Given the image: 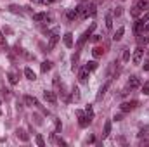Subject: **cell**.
I'll list each match as a JSON object with an SVG mask.
<instances>
[{
  "label": "cell",
  "mask_w": 149,
  "mask_h": 147,
  "mask_svg": "<svg viewBox=\"0 0 149 147\" xmlns=\"http://www.w3.org/2000/svg\"><path fill=\"white\" fill-rule=\"evenodd\" d=\"M76 116H78V125L81 128H85V127H89V125L92 123L89 118H87V114H85L83 111H80V109H76Z\"/></svg>",
  "instance_id": "cell-1"
},
{
  "label": "cell",
  "mask_w": 149,
  "mask_h": 147,
  "mask_svg": "<svg viewBox=\"0 0 149 147\" xmlns=\"http://www.w3.org/2000/svg\"><path fill=\"white\" fill-rule=\"evenodd\" d=\"M94 30H95V23H92V24H90V28H89L87 31H85V33L80 36V40H78V47H81V45L85 44V42H87V40L92 36V31H94Z\"/></svg>",
  "instance_id": "cell-2"
},
{
  "label": "cell",
  "mask_w": 149,
  "mask_h": 147,
  "mask_svg": "<svg viewBox=\"0 0 149 147\" xmlns=\"http://www.w3.org/2000/svg\"><path fill=\"white\" fill-rule=\"evenodd\" d=\"M142 55H144V49H142V47H137V49H135V52H134L132 62H134V64H140V61H142Z\"/></svg>",
  "instance_id": "cell-3"
},
{
  "label": "cell",
  "mask_w": 149,
  "mask_h": 147,
  "mask_svg": "<svg viewBox=\"0 0 149 147\" xmlns=\"http://www.w3.org/2000/svg\"><path fill=\"white\" fill-rule=\"evenodd\" d=\"M59 30L56 28L54 31H52V35H50V40H49V50H52L54 47H56V44H57V42H59Z\"/></svg>",
  "instance_id": "cell-4"
},
{
  "label": "cell",
  "mask_w": 149,
  "mask_h": 147,
  "mask_svg": "<svg viewBox=\"0 0 149 147\" xmlns=\"http://www.w3.org/2000/svg\"><path fill=\"white\" fill-rule=\"evenodd\" d=\"M44 99H45L47 102H50V104H56V102H57V97H56V94H54L52 90H45V92H44Z\"/></svg>",
  "instance_id": "cell-5"
},
{
  "label": "cell",
  "mask_w": 149,
  "mask_h": 147,
  "mask_svg": "<svg viewBox=\"0 0 149 147\" xmlns=\"http://www.w3.org/2000/svg\"><path fill=\"white\" fill-rule=\"evenodd\" d=\"M137 107V102L135 100H132V102H123L121 104V111L123 113H128V111H132V109H135Z\"/></svg>",
  "instance_id": "cell-6"
},
{
  "label": "cell",
  "mask_w": 149,
  "mask_h": 147,
  "mask_svg": "<svg viewBox=\"0 0 149 147\" xmlns=\"http://www.w3.org/2000/svg\"><path fill=\"white\" fill-rule=\"evenodd\" d=\"M33 21L40 23V21H50V17L47 16V12H38V14H33Z\"/></svg>",
  "instance_id": "cell-7"
},
{
  "label": "cell",
  "mask_w": 149,
  "mask_h": 147,
  "mask_svg": "<svg viewBox=\"0 0 149 147\" xmlns=\"http://www.w3.org/2000/svg\"><path fill=\"white\" fill-rule=\"evenodd\" d=\"M128 87H130V88H139V87H140V80H139L137 76H130V78H128Z\"/></svg>",
  "instance_id": "cell-8"
},
{
  "label": "cell",
  "mask_w": 149,
  "mask_h": 147,
  "mask_svg": "<svg viewBox=\"0 0 149 147\" xmlns=\"http://www.w3.org/2000/svg\"><path fill=\"white\" fill-rule=\"evenodd\" d=\"M144 28H146V23H144L142 19H139L137 23H135V30H134V31H135V35H140V33L144 31Z\"/></svg>",
  "instance_id": "cell-9"
},
{
  "label": "cell",
  "mask_w": 149,
  "mask_h": 147,
  "mask_svg": "<svg viewBox=\"0 0 149 147\" xmlns=\"http://www.w3.org/2000/svg\"><path fill=\"white\" fill-rule=\"evenodd\" d=\"M87 78H89V69H87V68L80 69V73H78V80H80L81 83H85V81H87Z\"/></svg>",
  "instance_id": "cell-10"
},
{
  "label": "cell",
  "mask_w": 149,
  "mask_h": 147,
  "mask_svg": "<svg viewBox=\"0 0 149 147\" xmlns=\"http://www.w3.org/2000/svg\"><path fill=\"white\" fill-rule=\"evenodd\" d=\"M108 88H109V81H108V83H104V85L99 88V92H97V100H101V99L106 95V90H108Z\"/></svg>",
  "instance_id": "cell-11"
},
{
  "label": "cell",
  "mask_w": 149,
  "mask_h": 147,
  "mask_svg": "<svg viewBox=\"0 0 149 147\" xmlns=\"http://www.w3.org/2000/svg\"><path fill=\"white\" fill-rule=\"evenodd\" d=\"M25 102H26V106H30V107L38 106V100H36L35 97H31V95H26V97H25Z\"/></svg>",
  "instance_id": "cell-12"
},
{
  "label": "cell",
  "mask_w": 149,
  "mask_h": 147,
  "mask_svg": "<svg viewBox=\"0 0 149 147\" xmlns=\"http://www.w3.org/2000/svg\"><path fill=\"white\" fill-rule=\"evenodd\" d=\"M25 76H26L28 80H31V81L36 80V74H35V71H33L31 68H26V69H25Z\"/></svg>",
  "instance_id": "cell-13"
},
{
  "label": "cell",
  "mask_w": 149,
  "mask_h": 147,
  "mask_svg": "<svg viewBox=\"0 0 149 147\" xmlns=\"http://www.w3.org/2000/svg\"><path fill=\"white\" fill-rule=\"evenodd\" d=\"M64 45H66L68 49L73 47V35H71V33H66V35H64Z\"/></svg>",
  "instance_id": "cell-14"
},
{
  "label": "cell",
  "mask_w": 149,
  "mask_h": 147,
  "mask_svg": "<svg viewBox=\"0 0 149 147\" xmlns=\"http://www.w3.org/2000/svg\"><path fill=\"white\" fill-rule=\"evenodd\" d=\"M50 68H52V62H50V61H44V62L40 64V69H42V73H47Z\"/></svg>",
  "instance_id": "cell-15"
},
{
  "label": "cell",
  "mask_w": 149,
  "mask_h": 147,
  "mask_svg": "<svg viewBox=\"0 0 149 147\" xmlns=\"http://www.w3.org/2000/svg\"><path fill=\"white\" fill-rule=\"evenodd\" d=\"M123 33H125V28L123 26H120L116 31H115V36H113V40L115 42H118V40H121V36H123Z\"/></svg>",
  "instance_id": "cell-16"
},
{
  "label": "cell",
  "mask_w": 149,
  "mask_h": 147,
  "mask_svg": "<svg viewBox=\"0 0 149 147\" xmlns=\"http://www.w3.org/2000/svg\"><path fill=\"white\" fill-rule=\"evenodd\" d=\"M9 81L12 83V85H16V83L19 81V76H17L16 71H9Z\"/></svg>",
  "instance_id": "cell-17"
},
{
  "label": "cell",
  "mask_w": 149,
  "mask_h": 147,
  "mask_svg": "<svg viewBox=\"0 0 149 147\" xmlns=\"http://www.w3.org/2000/svg\"><path fill=\"white\" fill-rule=\"evenodd\" d=\"M111 133V121H106L104 123V133H102V138H106Z\"/></svg>",
  "instance_id": "cell-18"
},
{
  "label": "cell",
  "mask_w": 149,
  "mask_h": 147,
  "mask_svg": "<svg viewBox=\"0 0 149 147\" xmlns=\"http://www.w3.org/2000/svg\"><path fill=\"white\" fill-rule=\"evenodd\" d=\"M66 16H68V19H70V21H73V19H76V17H78V9H76V7H75V9H70Z\"/></svg>",
  "instance_id": "cell-19"
},
{
  "label": "cell",
  "mask_w": 149,
  "mask_h": 147,
  "mask_svg": "<svg viewBox=\"0 0 149 147\" xmlns=\"http://www.w3.org/2000/svg\"><path fill=\"white\" fill-rule=\"evenodd\" d=\"M135 7H137L139 11H147V9H149V2H144V0H140V2L135 4Z\"/></svg>",
  "instance_id": "cell-20"
},
{
  "label": "cell",
  "mask_w": 149,
  "mask_h": 147,
  "mask_svg": "<svg viewBox=\"0 0 149 147\" xmlns=\"http://www.w3.org/2000/svg\"><path fill=\"white\" fill-rule=\"evenodd\" d=\"M71 99H73L75 102L80 100V90H78V87H73V90H71Z\"/></svg>",
  "instance_id": "cell-21"
},
{
  "label": "cell",
  "mask_w": 149,
  "mask_h": 147,
  "mask_svg": "<svg viewBox=\"0 0 149 147\" xmlns=\"http://www.w3.org/2000/svg\"><path fill=\"white\" fill-rule=\"evenodd\" d=\"M16 133H17V137H19L21 140H23V142H28V140H30V137L26 135V132H25V130H17Z\"/></svg>",
  "instance_id": "cell-22"
},
{
  "label": "cell",
  "mask_w": 149,
  "mask_h": 147,
  "mask_svg": "<svg viewBox=\"0 0 149 147\" xmlns=\"http://www.w3.org/2000/svg\"><path fill=\"white\" fill-rule=\"evenodd\" d=\"M85 114H87V118H89L90 121L94 119V111H92V106H90V104H89L87 107H85Z\"/></svg>",
  "instance_id": "cell-23"
},
{
  "label": "cell",
  "mask_w": 149,
  "mask_h": 147,
  "mask_svg": "<svg viewBox=\"0 0 149 147\" xmlns=\"http://www.w3.org/2000/svg\"><path fill=\"white\" fill-rule=\"evenodd\" d=\"M85 68H87L89 71H94V69H97V62L95 61H89L87 64H85Z\"/></svg>",
  "instance_id": "cell-24"
},
{
  "label": "cell",
  "mask_w": 149,
  "mask_h": 147,
  "mask_svg": "<svg viewBox=\"0 0 149 147\" xmlns=\"http://www.w3.org/2000/svg\"><path fill=\"white\" fill-rule=\"evenodd\" d=\"M85 9H87V17H89V16L94 17L95 12H97V11H95V5H89V7H85Z\"/></svg>",
  "instance_id": "cell-25"
},
{
  "label": "cell",
  "mask_w": 149,
  "mask_h": 147,
  "mask_svg": "<svg viewBox=\"0 0 149 147\" xmlns=\"http://www.w3.org/2000/svg\"><path fill=\"white\" fill-rule=\"evenodd\" d=\"M106 28H108V30L113 28V17L111 16H106Z\"/></svg>",
  "instance_id": "cell-26"
},
{
  "label": "cell",
  "mask_w": 149,
  "mask_h": 147,
  "mask_svg": "<svg viewBox=\"0 0 149 147\" xmlns=\"http://www.w3.org/2000/svg\"><path fill=\"white\" fill-rule=\"evenodd\" d=\"M142 94H144V95H149V80L142 85Z\"/></svg>",
  "instance_id": "cell-27"
},
{
  "label": "cell",
  "mask_w": 149,
  "mask_h": 147,
  "mask_svg": "<svg viewBox=\"0 0 149 147\" xmlns=\"http://www.w3.org/2000/svg\"><path fill=\"white\" fill-rule=\"evenodd\" d=\"M36 144L40 147H45V140H44V137H42V135H36Z\"/></svg>",
  "instance_id": "cell-28"
},
{
  "label": "cell",
  "mask_w": 149,
  "mask_h": 147,
  "mask_svg": "<svg viewBox=\"0 0 149 147\" xmlns=\"http://www.w3.org/2000/svg\"><path fill=\"white\" fill-rule=\"evenodd\" d=\"M92 54H94V57H101V55H102V49H101V47H95V49L92 50Z\"/></svg>",
  "instance_id": "cell-29"
},
{
  "label": "cell",
  "mask_w": 149,
  "mask_h": 147,
  "mask_svg": "<svg viewBox=\"0 0 149 147\" xmlns=\"http://www.w3.org/2000/svg\"><path fill=\"white\" fill-rule=\"evenodd\" d=\"M52 140H54L56 144H59V145H66V142H64V140H62V138H57L54 133H52Z\"/></svg>",
  "instance_id": "cell-30"
},
{
  "label": "cell",
  "mask_w": 149,
  "mask_h": 147,
  "mask_svg": "<svg viewBox=\"0 0 149 147\" xmlns=\"http://www.w3.org/2000/svg\"><path fill=\"white\" fill-rule=\"evenodd\" d=\"M128 59H130V50H128V49H125V52H123V61L126 62Z\"/></svg>",
  "instance_id": "cell-31"
},
{
  "label": "cell",
  "mask_w": 149,
  "mask_h": 147,
  "mask_svg": "<svg viewBox=\"0 0 149 147\" xmlns=\"http://www.w3.org/2000/svg\"><path fill=\"white\" fill-rule=\"evenodd\" d=\"M76 62H78V54H75V55H73V69H76V68H78Z\"/></svg>",
  "instance_id": "cell-32"
},
{
  "label": "cell",
  "mask_w": 149,
  "mask_h": 147,
  "mask_svg": "<svg viewBox=\"0 0 149 147\" xmlns=\"http://www.w3.org/2000/svg\"><path fill=\"white\" fill-rule=\"evenodd\" d=\"M147 132H149V128H147V127H146V128H142V130H140V132H139V137H140V138H142V137H144V135H147Z\"/></svg>",
  "instance_id": "cell-33"
},
{
  "label": "cell",
  "mask_w": 149,
  "mask_h": 147,
  "mask_svg": "<svg viewBox=\"0 0 149 147\" xmlns=\"http://www.w3.org/2000/svg\"><path fill=\"white\" fill-rule=\"evenodd\" d=\"M139 12H140V11H139L137 7H134V9H132V16H134V17H137V16H139Z\"/></svg>",
  "instance_id": "cell-34"
},
{
  "label": "cell",
  "mask_w": 149,
  "mask_h": 147,
  "mask_svg": "<svg viewBox=\"0 0 149 147\" xmlns=\"http://www.w3.org/2000/svg\"><path fill=\"white\" fill-rule=\"evenodd\" d=\"M142 21H144V23H147V21H149V11H147L144 16H142Z\"/></svg>",
  "instance_id": "cell-35"
},
{
  "label": "cell",
  "mask_w": 149,
  "mask_h": 147,
  "mask_svg": "<svg viewBox=\"0 0 149 147\" xmlns=\"http://www.w3.org/2000/svg\"><path fill=\"white\" fill-rule=\"evenodd\" d=\"M56 130H57V132L61 130V121H59V119H56Z\"/></svg>",
  "instance_id": "cell-36"
},
{
  "label": "cell",
  "mask_w": 149,
  "mask_h": 147,
  "mask_svg": "<svg viewBox=\"0 0 149 147\" xmlns=\"http://www.w3.org/2000/svg\"><path fill=\"white\" fill-rule=\"evenodd\" d=\"M120 14H121V7H116L115 9V16H120Z\"/></svg>",
  "instance_id": "cell-37"
},
{
  "label": "cell",
  "mask_w": 149,
  "mask_h": 147,
  "mask_svg": "<svg viewBox=\"0 0 149 147\" xmlns=\"http://www.w3.org/2000/svg\"><path fill=\"white\" fill-rule=\"evenodd\" d=\"M99 40H101L99 35H92V42H99Z\"/></svg>",
  "instance_id": "cell-38"
},
{
  "label": "cell",
  "mask_w": 149,
  "mask_h": 147,
  "mask_svg": "<svg viewBox=\"0 0 149 147\" xmlns=\"http://www.w3.org/2000/svg\"><path fill=\"white\" fill-rule=\"evenodd\" d=\"M144 71H149V61L144 62Z\"/></svg>",
  "instance_id": "cell-39"
},
{
  "label": "cell",
  "mask_w": 149,
  "mask_h": 147,
  "mask_svg": "<svg viewBox=\"0 0 149 147\" xmlns=\"http://www.w3.org/2000/svg\"><path fill=\"white\" fill-rule=\"evenodd\" d=\"M144 30H146V31H147V33H149V23H147V24H146V28H144Z\"/></svg>",
  "instance_id": "cell-40"
},
{
  "label": "cell",
  "mask_w": 149,
  "mask_h": 147,
  "mask_svg": "<svg viewBox=\"0 0 149 147\" xmlns=\"http://www.w3.org/2000/svg\"><path fill=\"white\" fill-rule=\"evenodd\" d=\"M0 38H2V33H0Z\"/></svg>",
  "instance_id": "cell-41"
}]
</instances>
